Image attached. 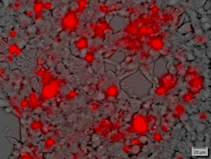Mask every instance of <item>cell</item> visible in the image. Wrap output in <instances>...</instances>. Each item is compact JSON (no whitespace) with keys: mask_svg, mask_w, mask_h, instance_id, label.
<instances>
[{"mask_svg":"<svg viewBox=\"0 0 211 159\" xmlns=\"http://www.w3.org/2000/svg\"><path fill=\"white\" fill-rule=\"evenodd\" d=\"M78 19L73 11L68 12L63 20L62 25L64 28L67 30H75L78 25Z\"/></svg>","mask_w":211,"mask_h":159,"instance_id":"obj_1","label":"cell"},{"mask_svg":"<svg viewBox=\"0 0 211 159\" xmlns=\"http://www.w3.org/2000/svg\"><path fill=\"white\" fill-rule=\"evenodd\" d=\"M163 42L162 39L159 38H155L152 39L150 42L149 46L154 50H159L162 46Z\"/></svg>","mask_w":211,"mask_h":159,"instance_id":"obj_2","label":"cell"},{"mask_svg":"<svg viewBox=\"0 0 211 159\" xmlns=\"http://www.w3.org/2000/svg\"><path fill=\"white\" fill-rule=\"evenodd\" d=\"M76 46L79 50H83L85 49L88 46L87 39L85 38H81L76 42Z\"/></svg>","mask_w":211,"mask_h":159,"instance_id":"obj_3","label":"cell"},{"mask_svg":"<svg viewBox=\"0 0 211 159\" xmlns=\"http://www.w3.org/2000/svg\"><path fill=\"white\" fill-rule=\"evenodd\" d=\"M78 3H79V6L81 8H84L86 4V2L84 1H81L78 2Z\"/></svg>","mask_w":211,"mask_h":159,"instance_id":"obj_4","label":"cell"}]
</instances>
